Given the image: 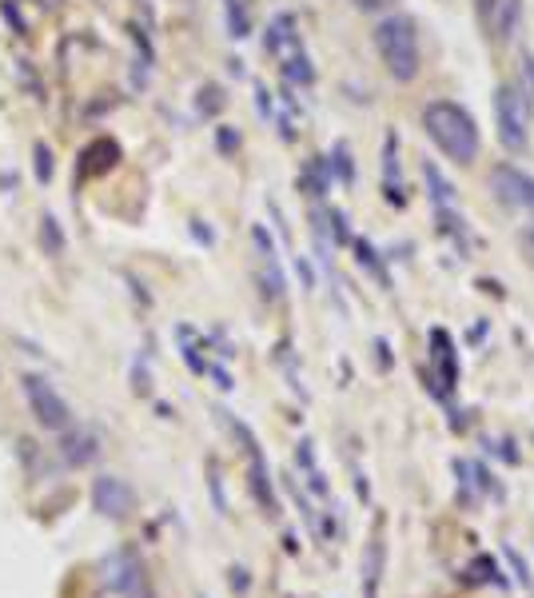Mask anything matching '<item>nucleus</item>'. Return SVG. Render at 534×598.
Listing matches in <instances>:
<instances>
[{
	"label": "nucleus",
	"instance_id": "obj_16",
	"mask_svg": "<svg viewBox=\"0 0 534 598\" xmlns=\"http://www.w3.org/2000/svg\"><path fill=\"white\" fill-rule=\"evenodd\" d=\"M32 152H36V176H40V184H48L52 180V148L40 140Z\"/></svg>",
	"mask_w": 534,
	"mask_h": 598
},
{
	"label": "nucleus",
	"instance_id": "obj_7",
	"mask_svg": "<svg viewBox=\"0 0 534 598\" xmlns=\"http://www.w3.org/2000/svg\"><path fill=\"white\" fill-rule=\"evenodd\" d=\"M491 184H495V192H499L503 204L523 208V212H534V176H527L523 168H515V164H499V168L491 172Z\"/></svg>",
	"mask_w": 534,
	"mask_h": 598
},
{
	"label": "nucleus",
	"instance_id": "obj_6",
	"mask_svg": "<svg viewBox=\"0 0 534 598\" xmlns=\"http://www.w3.org/2000/svg\"><path fill=\"white\" fill-rule=\"evenodd\" d=\"M92 507H96L104 519H128L132 507H136V491H132L124 479H116V475H100V479L92 483Z\"/></svg>",
	"mask_w": 534,
	"mask_h": 598
},
{
	"label": "nucleus",
	"instance_id": "obj_4",
	"mask_svg": "<svg viewBox=\"0 0 534 598\" xmlns=\"http://www.w3.org/2000/svg\"><path fill=\"white\" fill-rule=\"evenodd\" d=\"M104 583L124 598H152L144 559H140L132 547H120V551H112V555L104 559Z\"/></svg>",
	"mask_w": 534,
	"mask_h": 598
},
{
	"label": "nucleus",
	"instance_id": "obj_3",
	"mask_svg": "<svg viewBox=\"0 0 534 598\" xmlns=\"http://www.w3.org/2000/svg\"><path fill=\"white\" fill-rule=\"evenodd\" d=\"M495 124H499V140H503L507 152H527V144H531V120H527L523 96L511 84H503L495 92Z\"/></svg>",
	"mask_w": 534,
	"mask_h": 598
},
{
	"label": "nucleus",
	"instance_id": "obj_23",
	"mask_svg": "<svg viewBox=\"0 0 534 598\" xmlns=\"http://www.w3.org/2000/svg\"><path fill=\"white\" fill-rule=\"evenodd\" d=\"M200 598H204V595H200Z\"/></svg>",
	"mask_w": 534,
	"mask_h": 598
},
{
	"label": "nucleus",
	"instance_id": "obj_18",
	"mask_svg": "<svg viewBox=\"0 0 534 598\" xmlns=\"http://www.w3.org/2000/svg\"><path fill=\"white\" fill-rule=\"evenodd\" d=\"M200 96H208V100H200V112H216L220 108V88H204Z\"/></svg>",
	"mask_w": 534,
	"mask_h": 598
},
{
	"label": "nucleus",
	"instance_id": "obj_14",
	"mask_svg": "<svg viewBox=\"0 0 534 598\" xmlns=\"http://www.w3.org/2000/svg\"><path fill=\"white\" fill-rule=\"evenodd\" d=\"M519 8H523V0H499L495 4V32H499V40H511L515 36V20H519Z\"/></svg>",
	"mask_w": 534,
	"mask_h": 598
},
{
	"label": "nucleus",
	"instance_id": "obj_21",
	"mask_svg": "<svg viewBox=\"0 0 534 598\" xmlns=\"http://www.w3.org/2000/svg\"><path fill=\"white\" fill-rule=\"evenodd\" d=\"M475 4H479V12H483V16H491V12H495V4H499V0H475Z\"/></svg>",
	"mask_w": 534,
	"mask_h": 598
},
{
	"label": "nucleus",
	"instance_id": "obj_19",
	"mask_svg": "<svg viewBox=\"0 0 534 598\" xmlns=\"http://www.w3.org/2000/svg\"><path fill=\"white\" fill-rule=\"evenodd\" d=\"M355 8H363V12H387L391 0H355Z\"/></svg>",
	"mask_w": 534,
	"mask_h": 598
},
{
	"label": "nucleus",
	"instance_id": "obj_5",
	"mask_svg": "<svg viewBox=\"0 0 534 598\" xmlns=\"http://www.w3.org/2000/svg\"><path fill=\"white\" fill-rule=\"evenodd\" d=\"M24 395H28V407H32V415H36L40 427L64 431V427L72 423V411H68L64 395H60L44 375H24Z\"/></svg>",
	"mask_w": 534,
	"mask_h": 598
},
{
	"label": "nucleus",
	"instance_id": "obj_13",
	"mask_svg": "<svg viewBox=\"0 0 534 598\" xmlns=\"http://www.w3.org/2000/svg\"><path fill=\"white\" fill-rule=\"evenodd\" d=\"M40 248H44V256H64V248H68L60 220L52 212H44V220H40Z\"/></svg>",
	"mask_w": 534,
	"mask_h": 598
},
{
	"label": "nucleus",
	"instance_id": "obj_9",
	"mask_svg": "<svg viewBox=\"0 0 534 598\" xmlns=\"http://www.w3.org/2000/svg\"><path fill=\"white\" fill-rule=\"evenodd\" d=\"M96 455H100V439H96L92 431H84V427H64L60 459H64L68 467H84V463H92Z\"/></svg>",
	"mask_w": 534,
	"mask_h": 598
},
{
	"label": "nucleus",
	"instance_id": "obj_11",
	"mask_svg": "<svg viewBox=\"0 0 534 598\" xmlns=\"http://www.w3.org/2000/svg\"><path fill=\"white\" fill-rule=\"evenodd\" d=\"M383 563H387V543H383V535H375V539L367 543V555H363V595L367 598L379 595Z\"/></svg>",
	"mask_w": 534,
	"mask_h": 598
},
{
	"label": "nucleus",
	"instance_id": "obj_22",
	"mask_svg": "<svg viewBox=\"0 0 534 598\" xmlns=\"http://www.w3.org/2000/svg\"><path fill=\"white\" fill-rule=\"evenodd\" d=\"M531 244H534V232H531Z\"/></svg>",
	"mask_w": 534,
	"mask_h": 598
},
{
	"label": "nucleus",
	"instance_id": "obj_10",
	"mask_svg": "<svg viewBox=\"0 0 534 598\" xmlns=\"http://www.w3.org/2000/svg\"><path fill=\"white\" fill-rule=\"evenodd\" d=\"M116 164H120V144H116L112 136H100L96 144L84 148V164H80V172H84V176H104V172H112Z\"/></svg>",
	"mask_w": 534,
	"mask_h": 598
},
{
	"label": "nucleus",
	"instance_id": "obj_8",
	"mask_svg": "<svg viewBox=\"0 0 534 598\" xmlns=\"http://www.w3.org/2000/svg\"><path fill=\"white\" fill-rule=\"evenodd\" d=\"M232 431L244 439V447H248V459H252V491H256V499H260V507H264L267 515H275V495H271V475H267V463H264V451H260V443H256V435L244 427V423H232Z\"/></svg>",
	"mask_w": 534,
	"mask_h": 598
},
{
	"label": "nucleus",
	"instance_id": "obj_12",
	"mask_svg": "<svg viewBox=\"0 0 534 598\" xmlns=\"http://www.w3.org/2000/svg\"><path fill=\"white\" fill-rule=\"evenodd\" d=\"M463 583H471V587H483V583L507 587V575L499 571V563H495L491 555H475V559L467 563V571H463Z\"/></svg>",
	"mask_w": 534,
	"mask_h": 598
},
{
	"label": "nucleus",
	"instance_id": "obj_17",
	"mask_svg": "<svg viewBox=\"0 0 534 598\" xmlns=\"http://www.w3.org/2000/svg\"><path fill=\"white\" fill-rule=\"evenodd\" d=\"M228 20H232V36H248V12H244V0H228Z\"/></svg>",
	"mask_w": 534,
	"mask_h": 598
},
{
	"label": "nucleus",
	"instance_id": "obj_1",
	"mask_svg": "<svg viewBox=\"0 0 534 598\" xmlns=\"http://www.w3.org/2000/svg\"><path fill=\"white\" fill-rule=\"evenodd\" d=\"M423 132L439 144V152L455 164H471L479 156V124L455 100H431L423 108Z\"/></svg>",
	"mask_w": 534,
	"mask_h": 598
},
{
	"label": "nucleus",
	"instance_id": "obj_20",
	"mask_svg": "<svg viewBox=\"0 0 534 598\" xmlns=\"http://www.w3.org/2000/svg\"><path fill=\"white\" fill-rule=\"evenodd\" d=\"M232 591H240V595L248 591V571H244V567H236V571H232Z\"/></svg>",
	"mask_w": 534,
	"mask_h": 598
},
{
	"label": "nucleus",
	"instance_id": "obj_15",
	"mask_svg": "<svg viewBox=\"0 0 534 598\" xmlns=\"http://www.w3.org/2000/svg\"><path fill=\"white\" fill-rule=\"evenodd\" d=\"M503 555H507V563H511V571H515V579L527 587V591H534V579L531 571H527V563H523V555L515 551V547H503Z\"/></svg>",
	"mask_w": 534,
	"mask_h": 598
},
{
	"label": "nucleus",
	"instance_id": "obj_2",
	"mask_svg": "<svg viewBox=\"0 0 534 598\" xmlns=\"http://www.w3.org/2000/svg\"><path fill=\"white\" fill-rule=\"evenodd\" d=\"M375 48H379V60L391 72V80L411 84L419 76V64H423V56H419V32H415V24L407 16H399V12L383 16L375 24Z\"/></svg>",
	"mask_w": 534,
	"mask_h": 598
}]
</instances>
